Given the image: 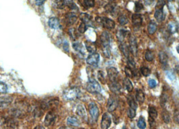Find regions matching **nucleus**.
Masks as SVG:
<instances>
[{
	"mask_svg": "<svg viewBox=\"0 0 179 129\" xmlns=\"http://www.w3.org/2000/svg\"><path fill=\"white\" fill-rule=\"evenodd\" d=\"M79 2L86 9L94 7L95 4L94 0H79Z\"/></svg>",
	"mask_w": 179,
	"mask_h": 129,
	"instance_id": "obj_21",
	"label": "nucleus"
},
{
	"mask_svg": "<svg viewBox=\"0 0 179 129\" xmlns=\"http://www.w3.org/2000/svg\"><path fill=\"white\" fill-rule=\"evenodd\" d=\"M168 30L172 34L175 33L178 30V26L174 22H171L168 25Z\"/></svg>",
	"mask_w": 179,
	"mask_h": 129,
	"instance_id": "obj_32",
	"label": "nucleus"
},
{
	"mask_svg": "<svg viewBox=\"0 0 179 129\" xmlns=\"http://www.w3.org/2000/svg\"><path fill=\"white\" fill-rule=\"evenodd\" d=\"M177 52H178V53L179 54V45L177 46Z\"/></svg>",
	"mask_w": 179,
	"mask_h": 129,
	"instance_id": "obj_54",
	"label": "nucleus"
},
{
	"mask_svg": "<svg viewBox=\"0 0 179 129\" xmlns=\"http://www.w3.org/2000/svg\"><path fill=\"white\" fill-rule=\"evenodd\" d=\"M148 113H149V116H150V118L154 119V120H155V119L157 118V117H158V111L154 106H150V107H149Z\"/></svg>",
	"mask_w": 179,
	"mask_h": 129,
	"instance_id": "obj_30",
	"label": "nucleus"
},
{
	"mask_svg": "<svg viewBox=\"0 0 179 129\" xmlns=\"http://www.w3.org/2000/svg\"><path fill=\"white\" fill-rule=\"evenodd\" d=\"M118 20H119V24H120L122 26H125V25L127 24V23L129 22L128 18L127 17H126L125 16H124V15L119 16V17L118 18Z\"/></svg>",
	"mask_w": 179,
	"mask_h": 129,
	"instance_id": "obj_37",
	"label": "nucleus"
},
{
	"mask_svg": "<svg viewBox=\"0 0 179 129\" xmlns=\"http://www.w3.org/2000/svg\"><path fill=\"white\" fill-rule=\"evenodd\" d=\"M85 46L86 48V50H87L90 53H94L97 51V47L94 42L91 41H86L85 42Z\"/></svg>",
	"mask_w": 179,
	"mask_h": 129,
	"instance_id": "obj_20",
	"label": "nucleus"
},
{
	"mask_svg": "<svg viewBox=\"0 0 179 129\" xmlns=\"http://www.w3.org/2000/svg\"><path fill=\"white\" fill-rule=\"evenodd\" d=\"M127 102H128V104L129 105V107L134 109V110H136L137 108V102H135V99L133 98V97L132 96V95H128L127 96Z\"/></svg>",
	"mask_w": 179,
	"mask_h": 129,
	"instance_id": "obj_26",
	"label": "nucleus"
},
{
	"mask_svg": "<svg viewBox=\"0 0 179 129\" xmlns=\"http://www.w3.org/2000/svg\"><path fill=\"white\" fill-rule=\"evenodd\" d=\"M105 9L107 12L110 13V14L112 15H116L118 13V7L117 5H115L114 4H109L105 6Z\"/></svg>",
	"mask_w": 179,
	"mask_h": 129,
	"instance_id": "obj_16",
	"label": "nucleus"
},
{
	"mask_svg": "<svg viewBox=\"0 0 179 129\" xmlns=\"http://www.w3.org/2000/svg\"><path fill=\"white\" fill-rule=\"evenodd\" d=\"M129 49L131 53L134 56H136L137 54V45L136 39L133 36L131 35L129 38Z\"/></svg>",
	"mask_w": 179,
	"mask_h": 129,
	"instance_id": "obj_9",
	"label": "nucleus"
},
{
	"mask_svg": "<svg viewBox=\"0 0 179 129\" xmlns=\"http://www.w3.org/2000/svg\"><path fill=\"white\" fill-rule=\"evenodd\" d=\"M100 42L103 47H108L111 42V36L108 32H103L100 36Z\"/></svg>",
	"mask_w": 179,
	"mask_h": 129,
	"instance_id": "obj_6",
	"label": "nucleus"
},
{
	"mask_svg": "<svg viewBox=\"0 0 179 129\" xmlns=\"http://www.w3.org/2000/svg\"><path fill=\"white\" fill-rule=\"evenodd\" d=\"M168 1H169V2H172V1H173V0H168Z\"/></svg>",
	"mask_w": 179,
	"mask_h": 129,
	"instance_id": "obj_56",
	"label": "nucleus"
},
{
	"mask_svg": "<svg viewBox=\"0 0 179 129\" xmlns=\"http://www.w3.org/2000/svg\"><path fill=\"white\" fill-rule=\"evenodd\" d=\"M132 24L135 27H140L142 24V18L140 14H135L132 16Z\"/></svg>",
	"mask_w": 179,
	"mask_h": 129,
	"instance_id": "obj_15",
	"label": "nucleus"
},
{
	"mask_svg": "<svg viewBox=\"0 0 179 129\" xmlns=\"http://www.w3.org/2000/svg\"><path fill=\"white\" fill-rule=\"evenodd\" d=\"M140 71L141 73V74L143 75L144 76H145V77H148V76L150 75V73H151L150 69L149 68H148V67H141Z\"/></svg>",
	"mask_w": 179,
	"mask_h": 129,
	"instance_id": "obj_38",
	"label": "nucleus"
},
{
	"mask_svg": "<svg viewBox=\"0 0 179 129\" xmlns=\"http://www.w3.org/2000/svg\"><path fill=\"white\" fill-rule=\"evenodd\" d=\"M173 118L175 123L179 125V110H175L174 112Z\"/></svg>",
	"mask_w": 179,
	"mask_h": 129,
	"instance_id": "obj_45",
	"label": "nucleus"
},
{
	"mask_svg": "<svg viewBox=\"0 0 179 129\" xmlns=\"http://www.w3.org/2000/svg\"><path fill=\"white\" fill-rule=\"evenodd\" d=\"M137 125L140 129H145L146 127V122H145V118L143 116H140L139 118Z\"/></svg>",
	"mask_w": 179,
	"mask_h": 129,
	"instance_id": "obj_36",
	"label": "nucleus"
},
{
	"mask_svg": "<svg viewBox=\"0 0 179 129\" xmlns=\"http://www.w3.org/2000/svg\"><path fill=\"white\" fill-rule=\"evenodd\" d=\"M128 32H129L127 30H124V29L119 30L117 33V37L118 41L119 42L123 41L125 38L127 36Z\"/></svg>",
	"mask_w": 179,
	"mask_h": 129,
	"instance_id": "obj_23",
	"label": "nucleus"
},
{
	"mask_svg": "<svg viewBox=\"0 0 179 129\" xmlns=\"http://www.w3.org/2000/svg\"><path fill=\"white\" fill-rule=\"evenodd\" d=\"M79 18H80L82 22L85 23V24H88L91 20V17L90 16L88 15V14H85V13H82V14H80L79 16Z\"/></svg>",
	"mask_w": 179,
	"mask_h": 129,
	"instance_id": "obj_35",
	"label": "nucleus"
},
{
	"mask_svg": "<svg viewBox=\"0 0 179 129\" xmlns=\"http://www.w3.org/2000/svg\"><path fill=\"white\" fill-rule=\"evenodd\" d=\"M79 93L80 91L78 88H69L64 91V98L67 100H74L78 98Z\"/></svg>",
	"mask_w": 179,
	"mask_h": 129,
	"instance_id": "obj_1",
	"label": "nucleus"
},
{
	"mask_svg": "<svg viewBox=\"0 0 179 129\" xmlns=\"http://www.w3.org/2000/svg\"><path fill=\"white\" fill-rule=\"evenodd\" d=\"M119 48H120L121 52H122V53H123V55L127 58H128L129 56L131 55L130 49H129L127 45L125 44V43H121V45H120V47H119Z\"/></svg>",
	"mask_w": 179,
	"mask_h": 129,
	"instance_id": "obj_22",
	"label": "nucleus"
},
{
	"mask_svg": "<svg viewBox=\"0 0 179 129\" xmlns=\"http://www.w3.org/2000/svg\"><path fill=\"white\" fill-rule=\"evenodd\" d=\"M118 106V100L115 98L111 96L110 98L108 99L107 108V110L109 112H114L116 109H117Z\"/></svg>",
	"mask_w": 179,
	"mask_h": 129,
	"instance_id": "obj_8",
	"label": "nucleus"
},
{
	"mask_svg": "<svg viewBox=\"0 0 179 129\" xmlns=\"http://www.w3.org/2000/svg\"><path fill=\"white\" fill-rule=\"evenodd\" d=\"M55 119L56 116L54 112H49L46 115V117L45 118V124L47 126V127H49V126H51L54 123Z\"/></svg>",
	"mask_w": 179,
	"mask_h": 129,
	"instance_id": "obj_10",
	"label": "nucleus"
},
{
	"mask_svg": "<svg viewBox=\"0 0 179 129\" xmlns=\"http://www.w3.org/2000/svg\"><path fill=\"white\" fill-rule=\"evenodd\" d=\"M96 20L99 24L102 25L103 27L107 28L108 30L113 29L115 26V23L111 19L106 18V17H97L96 18Z\"/></svg>",
	"mask_w": 179,
	"mask_h": 129,
	"instance_id": "obj_2",
	"label": "nucleus"
},
{
	"mask_svg": "<svg viewBox=\"0 0 179 129\" xmlns=\"http://www.w3.org/2000/svg\"><path fill=\"white\" fill-rule=\"evenodd\" d=\"M154 17L158 22L164 21L165 19V14L163 9H156L154 14Z\"/></svg>",
	"mask_w": 179,
	"mask_h": 129,
	"instance_id": "obj_17",
	"label": "nucleus"
},
{
	"mask_svg": "<svg viewBox=\"0 0 179 129\" xmlns=\"http://www.w3.org/2000/svg\"><path fill=\"white\" fill-rule=\"evenodd\" d=\"M86 90L90 93L92 94L99 93L101 91V87L100 84H98V82L94 80V79H91L86 85Z\"/></svg>",
	"mask_w": 179,
	"mask_h": 129,
	"instance_id": "obj_3",
	"label": "nucleus"
},
{
	"mask_svg": "<svg viewBox=\"0 0 179 129\" xmlns=\"http://www.w3.org/2000/svg\"><path fill=\"white\" fill-rule=\"evenodd\" d=\"M135 98H136L137 101L140 102V104L144 103L145 100V95L143 91L141 90H138L136 92V94H135Z\"/></svg>",
	"mask_w": 179,
	"mask_h": 129,
	"instance_id": "obj_29",
	"label": "nucleus"
},
{
	"mask_svg": "<svg viewBox=\"0 0 179 129\" xmlns=\"http://www.w3.org/2000/svg\"><path fill=\"white\" fill-rule=\"evenodd\" d=\"M162 119H163V120L164 121L165 123H166V124H168L170 121V114H169L168 112L166 110H164L163 111H162Z\"/></svg>",
	"mask_w": 179,
	"mask_h": 129,
	"instance_id": "obj_34",
	"label": "nucleus"
},
{
	"mask_svg": "<svg viewBox=\"0 0 179 129\" xmlns=\"http://www.w3.org/2000/svg\"><path fill=\"white\" fill-rule=\"evenodd\" d=\"M109 2H114V1H115V0H108Z\"/></svg>",
	"mask_w": 179,
	"mask_h": 129,
	"instance_id": "obj_55",
	"label": "nucleus"
},
{
	"mask_svg": "<svg viewBox=\"0 0 179 129\" xmlns=\"http://www.w3.org/2000/svg\"><path fill=\"white\" fill-rule=\"evenodd\" d=\"M111 118L108 113H104L102 115L101 120V128L102 129H108L111 127Z\"/></svg>",
	"mask_w": 179,
	"mask_h": 129,
	"instance_id": "obj_7",
	"label": "nucleus"
},
{
	"mask_svg": "<svg viewBox=\"0 0 179 129\" xmlns=\"http://www.w3.org/2000/svg\"><path fill=\"white\" fill-rule=\"evenodd\" d=\"M145 60L149 62H151L154 60V52L150 50H147L145 53Z\"/></svg>",
	"mask_w": 179,
	"mask_h": 129,
	"instance_id": "obj_33",
	"label": "nucleus"
},
{
	"mask_svg": "<svg viewBox=\"0 0 179 129\" xmlns=\"http://www.w3.org/2000/svg\"><path fill=\"white\" fill-rule=\"evenodd\" d=\"M76 114H77L79 117L84 119V120H87V112H86V108L83 104H79L78 106L77 109H76Z\"/></svg>",
	"mask_w": 179,
	"mask_h": 129,
	"instance_id": "obj_11",
	"label": "nucleus"
},
{
	"mask_svg": "<svg viewBox=\"0 0 179 129\" xmlns=\"http://www.w3.org/2000/svg\"><path fill=\"white\" fill-rule=\"evenodd\" d=\"M148 84H149V86H150L151 88H154L155 87V86H156L157 83L154 80V79H149V81H148Z\"/></svg>",
	"mask_w": 179,
	"mask_h": 129,
	"instance_id": "obj_49",
	"label": "nucleus"
},
{
	"mask_svg": "<svg viewBox=\"0 0 179 129\" xmlns=\"http://www.w3.org/2000/svg\"><path fill=\"white\" fill-rule=\"evenodd\" d=\"M143 9H144V5H142L140 2H137L135 3V12H140Z\"/></svg>",
	"mask_w": 179,
	"mask_h": 129,
	"instance_id": "obj_47",
	"label": "nucleus"
},
{
	"mask_svg": "<svg viewBox=\"0 0 179 129\" xmlns=\"http://www.w3.org/2000/svg\"><path fill=\"white\" fill-rule=\"evenodd\" d=\"M168 55L166 54V52L163 51H160L159 52V61L162 65H166L168 63Z\"/></svg>",
	"mask_w": 179,
	"mask_h": 129,
	"instance_id": "obj_27",
	"label": "nucleus"
},
{
	"mask_svg": "<svg viewBox=\"0 0 179 129\" xmlns=\"http://www.w3.org/2000/svg\"><path fill=\"white\" fill-rule=\"evenodd\" d=\"M88 110L89 113L90 114L92 118L93 119V120L97 121L99 116V110L98 106L94 102H90L88 106Z\"/></svg>",
	"mask_w": 179,
	"mask_h": 129,
	"instance_id": "obj_4",
	"label": "nucleus"
},
{
	"mask_svg": "<svg viewBox=\"0 0 179 129\" xmlns=\"http://www.w3.org/2000/svg\"><path fill=\"white\" fill-rule=\"evenodd\" d=\"M81 129H84V128H81Z\"/></svg>",
	"mask_w": 179,
	"mask_h": 129,
	"instance_id": "obj_58",
	"label": "nucleus"
},
{
	"mask_svg": "<svg viewBox=\"0 0 179 129\" xmlns=\"http://www.w3.org/2000/svg\"><path fill=\"white\" fill-rule=\"evenodd\" d=\"M58 129H72V128H68V127H60Z\"/></svg>",
	"mask_w": 179,
	"mask_h": 129,
	"instance_id": "obj_53",
	"label": "nucleus"
},
{
	"mask_svg": "<svg viewBox=\"0 0 179 129\" xmlns=\"http://www.w3.org/2000/svg\"><path fill=\"white\" fill-rule=\"evenodd\" d=\"M157 30V24L154 22H150L148 26V31L149 34H153Z\"/></svg>",
	"mask_w": 179,
	"mask_h": 129,
	"instance_id": "obj_31",
	"label": "nucleus"
},
{
	"mask_svg": "<svg viewBox=\"0 0 179 129\" xmlns=\"http://www.w3.org/2000/svg\"><path fill=\"white\" fill-rule=\"evenodd\" d=\"M136 110H134V109H133L129 107L127 110V116L129 118H133L135 117V116H136Z\"/></svg>",
	"mask_w": 179,
	"mask_h": 129,
	"instance_id": "obj_39",
	"label": "nucleus"
},
{
	"mask_svg": "<svg viewBox=\"0 0 179 129\" xmlns=\"http://www.w3.org/2000/svg\"><path fill=\"white\" fill-rule=\"evenodd\" d=\"M73 48H74L75 51L78 52L79 53H80L83 55H85V48L81 42H76L73 43Z\"/></svg>",
	"mask_w": 179,
	"mask_h": 129,
	"instance_id": "obj_19",
	"label": "nucleus"
},
{
	"mask_svg": "<svg viewBox=\"0 0 179 129\" xmlns=\"http://www.w3.org/2000/svg\"><path fill=\"white\" fill-rule=\"evenodd\" d=\"M67 123L69 126L72 127H79L80 125V122L78 120V119L74 116H69L67 119Z\"/></svg>",
	"mask_w": 179,
	"mask_h": 129,
	"instance_id": "obj_24",
	"label": "nucleus"
},
{
	"mask_svg": "<svg viewBox=\"0 0 179 129\" xmlns=\"http://www.w3.org/2000/svg\"><path fill=\"white\" fill-rule=\"evenodd\" d=\"M149 122H150V125L151 128L153 127L155 125V120L150 117H149Z\"/></svg>",
	"mask_w": 179,
	"mask_h": 129,
	"instance_id": "obj_51",
	"label": "nucleus"
},
{
	"mask_svg": "<svg viewBox=\"0 0 179 129\" xmlns=\"http://www.w3.org/2000/svg\"><path fill=\"white\" fill-rule=\"evenodd\" d=\"M109 88H110V90L112 92H114V93H116V94L120 93L121 91V85L116 81H111L110 85H109Z\"/></svg>",
	"mask_w": 179,
	"mask_h": 129,
	"instance_id": "obj_18",
	"label": "nucleus"
},
{
	"mask_svg": "<svg viewBox=\"0 0 179 129\" xmlns=\"http://www.w3.org/2000/svg\"><path fill=\"white\" fill-rule=\"evenodd\" d=\"M98 78L102 84H105V77L103 72L100 71L98 73Z\"/></svg>",
	"mask_w": 179,
	"mask_h": 129,
	"instance_id": "obj_46",
	"label": "nucleus"
},
{
	"mask_svg": "<svg viewBox=\"0 0 179 129\" xmlns=\"http://www.w3.org/2000/svg\"><path fill=\"white\" fill-rule=\"evenodd\" d=\"M108 76L109 79H110L111 81H116L117 76L119 75V71L115 67H110L107 70Z\"/></svg>",
	"mask_w": 179,
	"mask_h": 129,
	"instance_id": "obj_13",
	"label": "nucleus"
},
{
	"mask_svg": "<svg viewBox=\"0 0 179 129\" xmlns=\"http://www.w3.org/2000/svg\"><path fill=\"white\" fill-rule=\"evenodd\" d=\"M178 73H179V69H178Z\"/></svg>",
	"mask_w": 179,
	"mask_h": 129,
	"instance_id": "obj_57",
	"label": "nucleus"
},
{
	"mask_svg": "<svg viewBox=\"0 0 179 129\" xmlns=\"http://www.w3.org/2000/svg\"><path fill=\"white\" fill-rule=\"evenodd\" d=\"M63 47H64V51H66V52H68L69 51V45L68 42L66 41L64 43V45H63Z\"/></svg>",
	"mask_w": 179,
	"mask_h": 129,
	"instance_id": "obj_50",
	"label": "nucleus"
},
{
	"mask_svg": "<svg viewBox=\"0 0 179 129\" xmlns=\"http://www.w3.org/2000/svg\"><path fill=\"white\" fill-rule=\"evenodd\" d=\"M10 98H0V108H4L11 103Z\"/></svg>",
	"mask_w": 179,
	"mask_h": 129,
	"instance_id": "obj_25",
	"label": "nucleus"
},
{
	"mask_svg": "<svg viewBox=\"0 0 179 129\" xmlns=\"http://www.w3.org/2000/svg\"><path fill=\"white\" fill-rule=\"evenodd\" d=\"M35 129H45V127H43L42 126H37L35 128Z\"/></svg>",
	"mask_w": 179,
	"mask_h": 129,
	"instance_id": "obj_52",
	"label": "nucleus"
},
{
	"mask_svg": "<svg viewBox=\"0 0 179 129\" xmlns=\"http://www.w3.org/2000/svg\"><path fill=\"white\" fill-rule=\"evenodd\" d=\"M127 64L129 65V67L130 68H135V62L131 55L129 56L127 58Z\"/></svg>",
	"mask_w": 179,
	"mask_h": 129,
	"instance_id": "obj_40",
	"label": "nucleus"
},
{
	"mask_svg": "<svg viewBox=\"0 0 179 129\" xmlns=\"http://www.w3.org/2000/svg\"><path fill=\"white\" fill-rule=\"evenodd\" d=\"M86 30H87V25H86L85 23L82 22L80 24H79L78 27V31L79 33H84Z\"/></svg>",
	"mask_w": 179,
	"mask_h": 129,
	"instance_id": "obj_44",
	"label": "nucleus"
},
{
	"mask_svg": "<svg viewBox=\"0 0 179 129\" xmlns=\"http://www.w3.org/2000/svg\"><path fill=\"white\" fill-rule=\"evenodd\" d=\"M100 61V55L94 52L90 55L86 59V62L87 63L91 66H97Z\"/></svg>",
	"mask_w": 179,
	"mask_h": 129,
	"instance_id": "obj_5",
	"label": "nucleus"
},
{
	"mask_svg": "<svg viewBox=\"0 0 179 129\" xmlns=\"http://www.w3.org/2000/svg\"><path fill=\"white\" fill-rule=\"evenodd\" d=\"M8 91V87L5 83L0 81V93H6Z\"/></svg>",
	"mask_w": 179,
	"mask_h": 129,
	"instance_id": "obj_42",
	"label": "nucleus"
},
{
	"mask_svg": "<svg viewBox=\"0 0 179 129\" xmlns=\"http://www.w3.org/2000/svg\"><path fill=\"white\" fill-rule=\"evenodd\" d=\"M49 26L52 29H58L60 27V22L57 18L53 17L49 20Z\"/></svg>",
	"mask_w": 179,
	"mask_h": 129,
	"instance_id": "obj_14",
	"label": "nucleus"
},
{
	"mask_svg": "<svg viewBox=\"0 0 179 129\" xmlns=\"http://www.w3.org/2000/svg\"><path fill=\"white\" fill-rule=\"evenodd\" d=\"M166 74L167 77L170 79V81H173L175 79V75H174V73L172 72H171L170 71H166Z\"/></svg>",
	"mask_w": 179,
	"mask_h": 129,
	"instance_id": "obj_48",
	"label": "nucleus"
},
{
	"mask_svg": "<svg viewBox=\"0 0 179 129\" xmlns=\"http://www.w3.org/2000/svg\"><path fill=\"white\" fill-rule=\"evenodd\" d=\"M77 16H76L74 13H68L65 15V20L66 24L68 26H71L74 24V23L77 20Z\"/></svg>",
	"mask_w": 179,
	"mask_h": 129,
	"instance_id": "obj_12",
	"label": "nucleus"
},
{
	"mask_svg": "<svg viewBox=\"0 0 179 129\" xmlns=\"http://www.w3.org/2000/svg\"><path fill=\"white\" fill-rule=\"evenodd\" d=\"M123 84H124V86H125V89L129 92H131L133 91V86L132 83L129 78L126 77L124 79Z\"/></svg>",
	"mask_w": 179,
	"mask_h": 129,
	"instance_id": "obj_28",
	"label": "nucleus"
},
{
	"mask_svg": "<svg viewBox=\"0 0 179 129\" xmlns=\"http://www.w3.org/2000/svg\"><path fill=\"white\" fill-rule=\"evenodd\" d=\"M125 72L127 77L132 78L133 77V70H131V69L130 67H125Z\"/></svg>",
	"mask_w": 179,
	"mask_h": 129,
	"instance_id": "obj_41",
	"label": "nucleus"
},
{
	"mask_svg": "<svg viewBox=\"0 0 179 129\" xmlns=\"http://www.w3.org/2000/svg\"><path fill=\"white\" fill-rule=\"evenodd\" d=\"M55 4L57 7L59 9H62L64 7V4H65V2L64 0H54Z\"/></svg>",
	"mask_w": 179,
	"mask_h": 129,
	"instance_id": "obj_43",
	"label": "nucleus"
}]
</instances>
